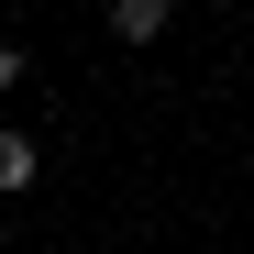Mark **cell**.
Wrapping results in <instances>:
<instances>
[{
	"mask_svg": "<svg viewBox=\"0 0 254 254\" xmlns=\"http://www.w3.org/2000/svg\"><path fill=\"white\" fill-rule=\"evenodd\" d=\"M33 177H45V144H33L22 122H0V199H11V188H33Z\"/></svg>",
	"mask_w": 254,
	"mask_h": 254,
	"instance_id": "cell-1",
	"label": "cell"
},
{
	"mask_svg": "<svg viewBox=\"0 0 254 254\" xmlns=\"http://www.w3.org/2000/svg\"><path fill=\"white\" fill-rule=\"evenodd\" d=\"M166 22H177V0H111V33H122V45H155Z\"/></svg>",
	"mask_w": 254,
	"mask_h": 254,
	"instance_id": "cell-2",
	"label": "cell"
},
{
	"mask_svg": "<svg viewBox=\"0 0 254 254\" xmlns=\"http://www.w3.org/2000/svg\"><path fill=\"white\" fill-rule=\"evenodd\" d=\"M22 77H33V56L11 45V33H0V100H11V89H22Z\"/></svg>",
	"mask_w": 254,
	"mask_h": 254,
	"instance_id": "cell-3",
	"label": "cell"
}]
</instances>
